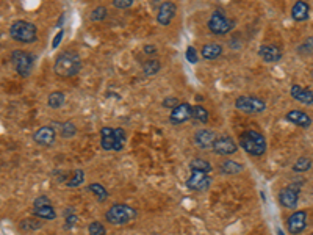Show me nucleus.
Returning <instances> with one entry per match:
<instances>
[{
	"label": "nucleus",
	"mask_w": 313,
	"mask_h": 235,
	"mask_svg": "<svg viewBox=\"0 0 313 235\" xmlns=\"http://www.w3.org/2000/svg\"><path fill=\"white\" fill-rule=\"evenodd\" d=\"M11 61L14 64L16 72L21 77H28L33 69V57L25 50H14L11 53Z\"/></svg>",
	"instance_id": "obj_6"
},
{
	"label": "nucleus",
	"mask_w": 313,
	"mask_h": 235,
	"mask_svg": "<svg viewBox=\"0 0 313 235\" xmlns=\"http://www.w3.org/2000/svg\"><path fill=\"white\" fill-rule=\"evenodd\" d=\"M235 107L243 113H262L266 110L265 100L254 96H240L235 100Z\"/></svg>",
	"instance_id": "obj_7"
},
{
	"label": "nucleus",
	"mask_w": 313,
	"mask_h": 235,
	"mask_svg": "<svg viewBox=\"0 0 313 235\" xmlns=\"http://www.w3.org/2000/svg\"><path fill=\"white\" fill-rule=\"evenodd\" d=\"M310 235H313V233H310Z\"/></svg>",
	"instance_id": "obj_44"
},
{
	"label": "nucleus",
	"mask_w": 313,
	"mask_h": 235,
	"mask_svg": "<svg viewBox=\"0 0 313 235\" xmlns=\"http://www.w3.org/2000/svg\"><path fill=\"white\" fill-rule=\"evenodd\" d=\"M191 118H193V107L190 104H185V102L179 104L176 108H172V112L169 115V119L174 124H182Z\"/></svg>",
	"instance_id": "obj_14"
},
{
	"label": "nucleus",
	"mask_w": 313,
	"mask_h": 235,
	"mask_svg": "<svg viewBox=\"0 0 313 235\" xmlns=\"http://www.w3.org/2000/svg\"><path fill=\"white\" fill-rule=\"evenodd\" d=\"M46 206H50V199H49L47 196L36 197L34 203H33V207H34V209H41V207H46Z\"/></svg>",
	"instance_id": "obj_35"
},
{
	"label": "nucleus",
	"mask_w": 313,
	"mask_h": 235,
	"mask_svg": "<svg viewBox=\"0 0 313 235\" xmlns=\"http://www.w3.org/2000/svg\"><path fill=\"white\" fill-rule=\"evenodd\" d=\"M108 11L105 7H97L93 10V13H91V21H94V22H99V21H103L105 17H107Z\"/></svg>",
	"instance_id": "obj_33"
},
{
	"label": "nucleus",
	"mask_w": 313,
	"mask_h": 235,
	"mask_svg": "<svg viewBox=\"0 0 313 235\" xmlns=\"http://www.w3.org/2000/svg\"><path fill=\"white\" fill-rule=\"evenodd\" d=\"M177 14V5L174 2H163L158 8V14H157V21L160 25L166 27L172 22V19Z\"/></svg>",
	"instance_id": "obj_12"
},
{
	"label": "nucleus",
	"mask_w": 313,
	"mask_h": 235,
	"mask_svg": "<svg viewBox=\"0 0 313 235\" xmlns=\"http://www.w3.org/2000/svg\"><path fill=\"white\" fill-rule=\"evenodd\" d=\"M102 140L100 146L103 151H115L119 152L124 148V143L127 140L125 132L122 129H112V127H103L100 130Z\"/></svg>",
	"instance_id": "obj_3"
},
{
	"label": "nucleus",
	"mask_w": 313,
	"mask_h": 235,
	"mask_svg": "<svg viewBox=\"0 0 313 235\" xmlns=\"http://www.w3.org/2000/svg\"><path fill=\"white\" fill-rule=\"evenodd\" d=\"M240 146L252 157H260L266 152V140L257 130H246L240 137Z\"/></svg>",
	"instance_id": "obj_2"
},
{
	"label": "nucleus",
	"mask_w": 313,
	"mask_h": 235,
	"mask_svg": "<svg viewBox=\"0 0 313 235\" xmlns=\"http://www.w3.org/2000/svg\"><path fill=\"white\" fill-rule=\"evenodd\" d=\"M308 13H310V7L307 2H296L291 8V16L294 21L302 22L308 19Z\"/></svg>",
	"instance_id": "obj_20"
},
{
	"label": "nucleus",
	"mask_w": 313,
	"mask_h": 235,
	"mask_svg": "<svg viewBox=\"0 0 313 235\" xmlns=\"http://www.w3.org/2000/svg\"><path fill=\"white\" fill-rule=\"evenodd\" d=\"M88 190L97 196V201H99V203L105 201L107 197H108V191H107L105 187H102L100 184H91V185L88 187Z\"/></svg>",
	"instance_id": "obj_28"
},
{
	"label": "nucleus",
	"mask_w": 313,
	"mask_h": 235,
	"mask_svg": "<svg viewBox=\"0 0 313 235\" xmlns=\"http://www.w3.org/2000/svg\"><path fill=\"white\" fill-rule=\"evenodd\" d=\"M10 35H11V38L14 41L28 44V43L36 41V38H38V30H36V27L31 22L16 21L10 28Z\"/></svg>",
	"instance_id": "obj_5"
},
{
	"label": "nucleus",
	"mask_w": 313,
	"mask_h": 235,
	"mask_svg": "<svg viewBox=\"0 0 313 235\" xmlns=\"http://www.w3.org/2000/svg\"><path fill=\"white\" fill-rule=\"evenodd\" d=\"M185 55H187V60L191 63V64H194L196 61H197V52H196V49L194 47H188L187 49V52H185Z\"/></svg>",
	"instance_id": "obj_36"
},
{
	"label": "nucleus",
	"mask_w": 313,
	"mask_h": 235,
	"mask_svg": "<svg viewBox=\"0 0 313 235\" xmlns=\"http://www.w3.org/2000/svg\"><path fill=\"white\" fill-rule=\"evenodd\" d=\"M77 133V127L76 125H74L72 122H63L61 124V135L64 137V138H72L74 135Z\"/></svg>",
	"instance_id": "obj_32"
},
{
	"label": "nucleus",
	"mask_w": 313,
	"mask_h": 235,
	"mask_svg": "<svg viewBox=\"0 0 313 235\" xmlns=\"http://www.w3.org/2000/svg\"><path fill=\"white\" fill-rule=\"evenodd\" d=\"M311 77H313V68H311Z\"/></svg>",
	"instance_id": "obj_43"
},
{
	"label": "nucleus",
	"mask_w": 313,
	"mask_h": 235,
	"mask_svg": "<svg viewBox=\"0 0 313 235\" xmlns=\"http://www.w3.org/2000/svg\"><path fill=\"white\" fill-rule=\"evenodd\" d=\"M233 24L229 17L221 13V11H215L212 16H210V21H208V30L213 33V35H226L232 30Z\"/></svg>",
	"instance_id": "obj_8"
},
{
	"label": "nucleus",
	"mask_w": 313,
	"mask_h": 235,
	"mask_svg": "<svg viewBox=\"0 0 313 235\" xmlns=\"http://www.w3.org/2000/svg\"><path fill=\"white\" fill-rule=\"evenodd\" d=\"M24 230H36V229H41L43 223L34 220V218H27V220H22L21 224H19Z\"/></svg>",
	"instance_id": "obj_31"
},
{
	"label": "nucleus",
	"mask_w": 313,
	"mask_h": 235,
	"mask_svg": "<svg viewBox=\"0 0 313 235\" xmlns=\"http://www.w3.org/2000/svg\"><path fill=\"white\" fill-rule=\"evenodd\" d=\"M279 201L285 209H294L299 203V188L287 187L279 193Z\"/></svg>",
	"instance_id": "obj_13"
},
{
	"label": "nucleus",
	"mask_w": 313,
	"mask_h": 235,
	"mask_svg": "<svg viewBox=\"0 0 313 235\" xmlns=\"http://www.w3.org/2000/svg\"><path fill=\"white\" fill-rule=\"evenodd\" d=\"M277 235H285V233H284V230H282V229H277Z\"/></svg>",
	"instance_id": "obj_42"
},
{
	"label": "nucleus",
	"mask_w": 313,
	"mask_h": 235,
	"mask_svg": "<svg viewBox=\"0 0 313 235\" xmlns=\"http://www.w3.org/2000/svg\"><path fill=\"white\" fill-rule=\"evenodd\" d=\"M193 118H194L196 121L202 122V124L208 122V119H210V116H208V112L205 110L204 107H200V105H196V107H193Z\"/></svg>",
	"instance_id": "obj_27"
},
{
	"label": "nucleus",
	"mask_w": 313,
	"mask_h": 235,
	"mask_svg": "<svg viewBox=\"0 0 313 235\" xmlns=\"http://www.w3.org/2000/svg\"><path fill=\"white\" fill-rule=\"evenodd\" d=\"M212 185V177L205 173H196L193 171L191 176L187 180V187L190 190H196V191H204Z\"/></svg>",
	"instance_id": "obj_10"
},
{
	"label": "nucleus",
	"mask_w": 313,
	"mask_h": 235,
	"mask_svg": "<svg viewBox=\"0 0 313 235\" xmlns=\"http://www.w3.org/2000/svg\"><path fill=\"white\" fill-rule=\"evenodd\" d=\"M216 140V135L213 130H208V129H204V130H199L196 135H194V143L200 149H210L213 148V143Z\"/></svg>",
	"instance_id": "obj_18"
},
{
	"label": "nucleus",
	"mask_w": 313,
	"mask_h": 235,
	"mask_svg": "<svg viewBox=\"0 0 313 235\" xmlns=\"http://www.w3.org/2000/svg\"><path fill=\"white\" fill-rule=\"evenodd\" d=\"M245 170V166L241 163H238V161H233V160H226L223 165H221V171L224 174H238Z\"/></svg>",
	"instance_id": "obj_23"
},
{
	"label": "nucleus",
	"mask_w": 313,
	"mask_h": 235,
	"mask_svg": "<svg viewBox=\"0 0 313 235\" xmlns=\"http://www.w3.org/2000/svg\"><path fill=\"white\" fill-rule=\"evenodd\" d=\"M113 5L116 8H130L133 5V2H132V0H115Z\"/></svg>",
	"instance_id": "obj_38"
},
{
	"label": "nucleus",
	"mask_w": 313,
	"mask_h": 235,
	"mask_svg": "<svg viewBox=\"0 0 313 235\" xmlns=\"http://www.w3.org/2000/svg\"><path fill=\"white\" fill-rule=\"evenodd\" d=\"M88 232H89V235H105V233H107V229H105V226H103L102 223L94 221V223L89 224Z\"/></svg>",
	"instance_id": "obj_34"
},
{
	"label": "nucleus",
	"mask_w": 313,
	"mask_h": 235,
	"mask_svg": "<svg viewBox=\"0 0 313 235\" xmlns=\"http://www.w3.org/2000/svg\"><path fill=\"white\" fill-rule=\"evenodd\" d=\"M259 55L266 63H275L282 58V49L275 44H265L259 49Z\"/></svg>",
	"instance_id": "obj_17"
},
{
	"label": "nucleus",
	"mask_w": 313,
	"mask_h": 235,
	"mask_svg": "<svg viewBox=\"0 0 313 235\" xmlns=\"http://www.w3.org/2000/svg\"><path fill=\"white\" fill-rule=\"evenodd\" d=\"M135 216H136V210L125 204H115L105 213L107 221L115 226H122V224L130 223L132 220H135Z\"/></svg>",
	"instance_id": "obj_4"
},
{
	"label": "nucleus",
	"mask_w": 313,
	"mask_h": 235,
	"mask_svg": "<svg viewBox=\"0 0 313 235\" xmlns=\"http://www.w3.org/2000/svg\"><path fill=\"white\" fill-rule=\"evenodd\" d=\"M63 35H64V33H63V30H60V31H58V35L53 38V43H52V47H53V49H57V46L60 44V41H61V38H63Z\"/></svg>",
	"instance_id": "obj_39"
},
{
	"label": "nucleus",
	"mask_w": 313,
	"mask_h": 235,
	"mask_svg": "<svg viewBox=\"0 0 313 235\" xmlns=\"http://www.w3.org/2000/svg\"><path fill=\"white\" fill-rule=\"evenodd\" d=\"M213 152L218 155H232L236 152L238 146L230 137H219L213 143Z\"/></svg>",
	"instance_id": "obj_11"
},
{
	"label": "nucleus",
	"mask_w": 313,
	"mask_h": 235,
	"mask_svg": "<svg viewBox=\"0 0 313 235\" xmlns=\"http://www.w3.org/2000/svg\"><path fill=\"white\" fill-rule=\"evenodd\" d=\"M55 72L60 77H74L77 76L82 69V60L77 52L74 50H64L55 60Z\"/></svg>",
	"instance_id": "obj_1"
},
{
	"label": "nucleus",
	"mask_w": 313,
	"mask_h": 235,
	"mask_svg": "<svg viewBox=\"0 0 313 235\" xmlns=\"http://www.w3.org/2000/svg\"><path fill=\"white\" fill-rule=\"evenodd\" d=\"M190 168H191V171H196V173H205V174H208V173L212 171L210 161H207V160H204V158H194V160H191Z\"/></svg>",
	"instance_id": "obj_22"
},
{
	"label": "nucleus",
	"mask_w": 313,
	"mask_h": 235,
	"mask_svg": "<svg viewBox=\"0 0 313 235\" xmlns=\"http://www.w3.org/2000/svg\"><path fill=\"white\" fill-rule=\"evenodd\" d=\"M76 221H77V216H76V215H71V216H67V218H66V227H67V229H71Z\"/></svg>",
	"instance_id": "obj_41"
},
{
	"label": "nucleus",
	"mask_w": 313,
	"mask_h": 235,
	"mask_svg": "<svg viewBox=\"0 0 313 235\" xmlns=\"http://www.w3.org/2000/svg\"><path fill=\"white\" fill-rule=\"evenodd\" d=\"M64 102H66V96L61 91H55V93L49 94V97H47V105L50 108H60L64 105Z\"/></svg>",
	"instance_id": "obj_24"
},
{
	"label": "nucleus",
	"mask_w": 313,
	"mask_h": 235,
	"mask_svg": "<svg viewBox=\"0 0 313 235\" xmlns=\"http://www.w3.org/2000/svg\"><path fill=\"white\" fill-rule=\"evenodd\" d=\"M83 180H85V173L82 170H77L76 173H74V177L67 180V187L69 188H77L83 184Z\"/></svg>",
	"instance_id": "obj_30"
},
{
	"label": "nucleus",
	"mask_w": 313,
	"mask_h": 235,
	"mask_svg": "<svg viewBox=\"0 0 313 235\" xmlns=\"http://www.w3.org/2000/svg\"><path fill=\"white\" fill-rule=\"evenodd\" d=\"M34 216H38V218H43V220H53L57 213H55L53 207L52 206H46V207H41V209H34L33 212Z\"/></svg>",
	"instance_id": "obj_26"
},
{
	"label": "nucleus",
	"mask_w": 313,
	"mask_h": 235,
	"mask_svg": "<svg viewBox=\"0 0 313 235\" xmlns=\"http://www.w3.org/2000/svg\"><path fill=\"white\" fill-rule=\"evenodd\" d=\"M290 94L294 100H298L304 105H313V91L301 85H293L290 89Z\"/></svg>",
	"instance_id": "obj_15"
},
{
	"label": "nucleus",
	"mask_w": 313,
	"mask_h": 235,
	"mask_svg": "<svg viewBox=\"0 0 313 235\" xmlns=\"http://www.w3.org/2000/svg\"><path fill=\"white\" fill-rule=\"evenodd\" d=\"M179 99L177 97H166L163 100V107H166V108H176L179 105Z\"/></svg>",
	"instance_id": "obj_37"
},
{
	"label": "nucleus",
	"mask_w": 313,
	"mask_h": 235,
	"mask_svg": "<svg viewBox=\"0 0 313 235\" xmlns=\"http://www.w3.org/2000/svg\"><path fill=\"white\" fill-rule=\"evenodd\" d=\"M310 168H311V160L307 157H301L296 163L293 165V171H296V173H305Z\"/></svg>",
	"instance_id": "obj_29"
},
{
	"label": "nucleus",
	"mask_w": 313,
	"mask_h": 235,
	"mask_svg": "<svg viewBox=\"0 0 313 235\" xmlns=\"http://www.w3.org/2000/svg\"><path fill=\"white\" fill-rule=\"evenodd\" d=\"M144 53H147V55H154V53H157V47L147 44V46H144Z\"/></svg>",
	"instance_id": "obj_40"
},
{
	"label": "nucleus",
	"mask_w": 313,
	"mask_h": 235,
	"mask_svg": "<svg viewBox=\"0 0 313 235\" xmlns=\"http://www.w3.org/2000/svg\"><path fill=\"white\" fill-rule=\"evenodd\" d=\"M307 226V212L305 210H296L291 213L287 220V227L293 235L301 233Z\"/></svg>",
	"instance_id": "obj_9"
},
{
	"label": "nucleus",
	"mask_w": 313,
	"mask_h": 235,
	"mask_svg": "<svg viewBox=\"0 0 313 235\" xmlns=\"http://www.w3.org/2000/svg\"><path fill=\"white\" fill-rule=\"evenodd\" d=\"M200 53L205 60H215L223 53V47L216 43H210V44H205L204 47H202Z\"/></svg>",
	"instance_id": "obj_21"
},
{
	"label": "nucleus",
	"mask_w": 313,
	"mask_h": 235,
	"mask_svg": "<svg viewBox=\"0 0 313 235\" xmlns=\"http://www.w3.org/2000/svg\"><path fill=\"white\" fill-rule=\"evenodd\" d=\"M160 68H161V64H160L158 60H149V61H146V63H144V66H143V72H144V76L152 77V76H155L157 72L160 71Z\"/></svg>",
	"instance_id": "obj_25"
},
{
	"label": "nucleus",
	"mask_w": 313,
	"mask_h": 235,
	"mask_svg": "<svg viewBox=\"0 0 313 235\" xmlns=\"http://www.w3.org/2000/svg\"><path fill=\"white\" fill-rule=\"evenodd\" d=\"M285 119L294 125H298V127H302V129H308L311 125V118L310 115H307L305 112L302 110H291L285 115Z\"/></svg>",
	"instance_id": "obj_16"
},
{
	"label": "nucleus",
	"mask_w": 313,
	"mask_h": 235,
	"mask_svg": "<svg viewBox=\"0 0 313 235\" xmlns=\"http://www.w3.org/2000/svg\"><path fill=\"white\" fill-rule=\"evenodd\" d=\"M33 138L36 143L41 144V146H50V144L55 141V129L50 127V125H44V127L36 130Z\"/></svg>",
	"instance_id": "obj_19"
}]
</instances>
